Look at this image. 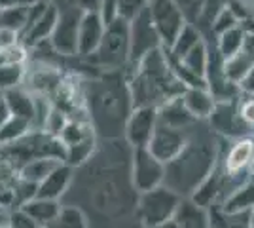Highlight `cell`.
<instances>
[{"mask_svg":"<svg viewBox=\"0 0 254 228\" xmlns=\"http://www.w3.org/2000/svg\"><path fill=\"white\" fill-rule=\"evenodd\" d=\"M247 2H253V0H247Z\"/></svg>","mask_w":254,"mask_h":228,"instance_id":"cell-47","label":"cell"},{"mask_svg":"<svg viewBox=\"0 0 254 228\" xmlns=\"http://www.w3.org/2000/svg\"><path fill=\"white\" fill-rule=\"evenodd\" d=\"M27 63H29V50L23 44L0 50V65H27Z\"/></svg>","mask_w":254,"mask_h":228,"instance_id":"cell-35","label":"cell"},{"mask_svg":"<svg viewBox=\"0 0 254 228\" xmlns=\"http://www.w3.org/2000/svg\"><path fill=\"white\" fill-rule=\"evenodd\" d=\"M201 40H205L203 34L199 33L195 27L186 25V27L180 31V34L177 36V40L173 42V46H171L169 50H165V48H163V50H165L173 59H182L184 55L190 52L191 48H195Z\"/></svg>","mask_w":254,"mask_h":228,"instance_id":"cell-28","label":"cell"},{"mask_svg":"<svg viewBox=\"0 0 254 228\" xmlns=\"http://www.w3.org/2000/svg\"><path fill=\"white\" fill-rule=\"evenodd\" d=\"M148 13L152 25L158 33L161 46L169 50L173 42L177 40L180 31L188 25L179 4L175 0H150L148 2Z\"/></svg>","mask_w":254,"mask_h":228,"instance_id":"cell-8","label":"cell"},{"mask_svg":"<svg viewBox=\"0 0 254 228\" xmlns=\"http://www.w3.org/2000/svg\"><path fill=\"white\" fill-rule=\"evenodd\" d=\"M207 211L211 228H251V213H228L220 206H212Z\"/></svg>","mask_w":254,"mask_h":228,"instance_id":"cell-26","label":"cell"},{"mask_svg":"<svg viewBox=\"0 0 254 228\" xmlns=\"http://www.w3.org/2000/svg\"><path fill=\"white\" fill-rule=\"evenodd\" d=\"M237 25H239L237 15H235L232 11V8L226 4L222 10H220V13L214 17V21H212V25H211V40H214L216 36H220V34H224L226 31L233 29V27H237Z\"/></svg>","mask_w":254,"mask_h":228,"instance_id":"cell-33","label":"cell"},{"mask_svg":"<svg viewBox=\"0 0 254 228\" xmlns=\"http://www.w3.org/2000/svg\"><path fill=\"white\" fill-rule=\"evenodd\" d=\"M36 2H40V0H0V8H10V6H25V8H31Z\"/></svg>","mask_w":254,"mask_h":228,"instance_id":"cell-41","label":"cell"},{"mask_svg":"<svg viewBox=\"0 0 254 228\" xmlns=\"http://www.w3.org/2000/svg\"><path fill=\"white\" fill-rule=\"evenodd\" d=\"M27 65H0V93L23 86Z\"/></svg>","mask_w":254,"mask_h":228,"instance_id":"cell-32","label":"cell"},{"mask_svg":"<svg viewBox=\"0 0 254 228\" xmlns=\"http://www.w3.org/2000/svg\"><path fill=\"white\" fill-rule=\"evenodd\" d=\"M188 25L195 27L205 40H211V25L228 0H175Z\"/></svg>","mask_w":254,"mask_h":228,"instance_id":"cell-13","label":"cell"},{"mask_svg":"<svg viewBox=\"0 0 254 228\" xmlns=\"http://www.w3.org/2000/svg\"><path fill=\"white\" fill-rule=\"evenodd\" d=\"M253 6H254V0H253Z\"/></svg>","mask_w":254,"mask_h":228,"instance_id":"cell-48","label":"cell"},{"mask_svg":"<svg viewBox=\"0 0 254 228\" xmlns=\"http://www.w3.org/2000/svg\"><path fill=\"white\" fill-rule=\"evenodd\" d=\"M70 4L82 13H101L103 0H70Z\"/></svg>","mask_w":254,"mask_h":228,"instance_id":"cell-38","label":"cell"},{"mask_svg":"<svg viewBox=\"0 0 254 228\" xmlns=\"http://www.w3.org/2000/svg\"><path fill=\"white\" fill-rule=\"evenodd\" d=\"M131 152L124 139L99 141L93 156L74 167L70 188L61 204L80 209L89 228H140Z\"/></svg>","mask_w":254,"mask_h":228,"instance_id":"cell-1","label":"cell"},{"mask_svg":"<svg viewBox=\"0 0 254 228\" xmlns=\"http://www.w3.org/2000/svg\"><path fill=\"white\" fill-rule=\"evenodd\" d=\"M8 228H40V227L27 213H23L21 209H13V211H10V217H8Z\"/></svg>","mask_w":254,"mask_h":228,"instance_id":"cell-37","label":"cell"},{"mask_svg":"<svg viewBox=\"0 0 254 228\" xmlns=\"http://www.w3.org/2000/svg\"><path fill=\"white\" fill-rule=\"evenodd\" d=\"M127 82L135 107L161 109L169 101L180 97L186 89L173 73L163 48L148 54L137 67L129 69Z\"/></svg>","mask_w":254,"mask_h":228,"instance_id":"cell-4","label":"cell"},{"mask_svg":"<svg viewBox=\"0 0 254 228\" xmlns=\"http://www.w3.org/2000/svg\"><path fill=\"white\" fill-rule=\"evenodd\" d=\"M253 156L254 135L253 137H241V139H235V141H224L222 139V149H220L218 163L222 165V169L226 173H245V171H249Z\"/></svg>","mask_w":254,"mask_h":228,"instance_id":"cell-16","label":"cell"},{"mask_svg":"<svg viewBox=\"0 0 254 228\" xmlns=\"http://www.w3.org/2000/svg\"><path fill=\"white\" fill-rule=\"evenodd\" d=\"M19 42V34L10 31V29H2L0 27V50H6V48H11Z\"/></svg>","mask_w":254,"mask_h":228,"instance_id":"cell-39","label":"cell"},{"mask_svg":"<svg viewBox=\"0 0 254 228\" xmlns=\"http://www.w3.org/2000/svg\"><path fill=\"white\" fill-rule=\"evenodd\" d=\"M245 34L247 33H245L243 27L237 25V27H233V29H230V31H226L224 34L214 38V48H216V52L220 54L222 59H228V57H232V55H235L241 50Z\"/></svg>","mask_w":254,"mask_h":228,"instance_id":"cell-29","label":"cell"},{"mask_svg":"<svg viewBox=\"0 0 254 228\" xmlns=\"http://www.w3.org/2000/svg\"><path fill=\"white\" fill-rule=\"evenodd\" d=\"M180 99L191 118L199 122H207L216 105V99L212 97V93L207 87H186Z\"/></svg>","mask_w":254,"mask_h":228,"instance_id":"cell-19","label":"cell"},{"mask_svg":"<svg viewBox=\"0 0 254 228\" xmlns=\"http://www.w3.org/2000/svg\"><path fill=\"white\" fill-rule=\"evenodd\" d=\"M19 209H21L23 213H27L40 228H46L59 217V213L63 209V204L57 202V200H46V198H36L34 196L29 202H25Z\"/></svg>","mask_w":254,"mask_h":228,"instance_id":"cell-20","label":"cell"},{"mask_svg":"<svg viewBox=\"0 0 254 228\" xmlns=\"http://www.w3.org/2000/svg\"><path fill=\"white\" fill-rule=\"evenodd\" d=\"M146 228H177L175 221H169V223H161V225H156V227H146Z\"/></svg>","mask_w":254,"mask_h":228,"instance_id":"cell-43","label":"cell"},{"mask_svg":"<svg viewBox=\"0 0 254 228\" xmlns=\"http://www.w3.org/2000/svg\"><path fill=\"white\" fill-rule=\"evenodd\" d=\"M249 171H251V177L254 179V156H253V160H251V165H249Z\"/></svg>","mask_w":254,"mask_h":228,"instance_id":"cell-44","label":"cell"},{"mask_svg":"<svg viewBox=\"0 0 254 228\" xmlns=\"http://www.w3.org/2000/svg\"><path fill=\"white\" fill-rule=\"evenodd\" d=\"M131 179L137 192H146L156 186L163 185L165 179V163L159 162L158 158L148 149H133L131 152Z\"/></svg>","mask_w":254,"mask_h":228,"instance_id":"cell-12","label":"cell"},{"mask_svg":"<svg viewBox=\"0 0 254 228\" xmlns=\"http://www.w3.org/2000/svg\"><path fill=\"white\" fill-rule=\"evenodd\" d=\"M72 177H74V167L61 162L40 185L36 186V198H46V200L61 202L64 194L68 192V188H70Z\"/></svg>","mask_w":254,"mask_h":228,"instance_id":"cell-18","label":"cell"},{"mask_svg":"<svg viewBox=\"0 0 254 228\" xmlns=\"http://www.w3.org/2000/svg\"><path fill=\"white\" fill-rule=\"evenodd\" d=\"M239 99V97H237ZM237 99L232 101H218L212 109L211 116L207 120V126L224 141H235L241 137H253L254 130L245 124L239 116Z\"/></svg>","mask_w":254,"mask_h":228,"instance_id":"cell-9","label":"cell"},{"mask_svg":"<svg viewBox=\"0 0 254 228\" xmlns=\"http://www.w3.org/2000/svg\"><path fill=\"white\" fill-rule=\"evenodd\" d=\"M239 89L243 95H249V97H254V69L249 73V76L245 78L243 82L239 84Z\"/></svg>","mask_w":254,"mask_h":228,"instance_id":"cell-40","label":"cell"},{"mask_svg":"<svg viewBox=\"0 0 254 228\" xmlns=\"http://www.w3.org/2000/svg\"><path fill=\"white\" fill-rule=\"evenodd\" d=\"M0 101H2V93H0Z\"/></svg>","mask_w":254,"mask_h":228,"instance_id":"cell-46","label":"cell"},{"mask_svg":"<svg viewBox=\"0 0 254 228\" xmlns=\"http://www.w3.org/2000/svg\"><path fill=\"white\" fill-rule=\"evenodd\" d=\"M2 99H4L11 116L27 120L32 126V122H34V95L31 91H27L23 86L13 87V89H8L2 93Z\"/></svg>","mask_w":254,"mask_h":228,"instance_id":"cell-21","label":"cell"},{"mask_svg":"<svg viewBox=\"0 0 254 228\" xmlns=\"http://www.w3.org/2000/svg\"><path fill=\"white\" fill-rule=\"evenodd\" d=\"M29 10L31 8H25V6L0 8V27L21 34V31L27 25V19H29Z\"/></svg>","mask_w":254,"mask_h":228,"instance_id":"cell-30","label":"cell"},{"mask_svg":"<svg viewBox=\"0 0 254 228\" xmlns=\"http://www.w3.org/2000/svg\"><path fill=\"white\" fill-rule=\"evenodd\" d=\"M237 107H239V116L243 120L249 128L254 130V97H249V95H239L237 99Z\"/></svg>","mask_w":254,"mask_h":228,"instance_id":"cell-36","label":"cell"},{"mask_svg":"<svg viewBox=\"0 0 254 228\" xmlns=\"http://www.w3.org/2000/svg\"><path fill=\"white\" fill-rule=\"evenodd\" d=\"M48 4H53V6H57V8H61L64 4H70V0H46Z\"/></svg>","mask_w":254,"mask_h":228,"instance_id":"cell-42","label":"cell"},{"mask_svg":"<svg viewBox=\"0 0 254 228\" xmlns=\"http://www.w3.org/2000/svg\"><path fill=\"white\" fill-rule=\"evenodd\" d=\"M190 128L188 130H180V128H171V126L158 124V128H156L154 135H152V141H150V145L146 149L158 158L159 162L169 163L184 149V145L188 141V131H190Z\"/></svg>","mask_w":254,"mask_h":228,"instance_id":"cell-15","label":"cell"},{"mask_svg":"<svg viewBox=\"0 0 254 228\" xmlns=\"http://www.w3.org/2000/svg\"><path fill=\"white\" fill-rule=\"evenodd\" d=\"M82 61V59H80ZM93 73L106 71H126L129 69V21L116 17L106 25L103 40L95 50L82 61Z\"/></svg>","mask_w":254,"mask_h":228,"instance_id":"cell-5","label":"cell"},{"mask_svg":"<svg viewBox=\"0 0 254 228\" xmlns=\"http://www.w3.org/2000/svg\"><path fill=\"white\" fill-rule=\"evenodd\" d=\"M156 128H158V109L135 107L126 124L124 141L131 149H146L152 141Z\"/></svg>","mask_w":254,"mask_h":228,"instance_id":"cell-14","label":"cell"},{"mask_svg":"<svg viewBox=\"0 0 254 228\" xmlns=\"http://www.w3.org/2000/svg\"><path fill=\"white\" fill-rule=\"evenodd\" d=\"M251 228H254V209L251 211Z\"/></svg>","mask_w":254,"mask_h":228,"instance_id":"cell-45","label":"cell"},{"mask_svg":"<svg viewBox=\"0 0 254 228\" xmlns=\"http://www.w3.org/2000/svg\"><path fill=\"white\" fill-rule=\"evenodd\" d=\"M57 15H59V8L57 6L48 4L46 0L36 2L29 10V19H27L25 29L19 34V42L27 50H31V48H34V46H38V44L42 42H48L53 33V29H55Z\"/></svg>","mask_w":254,"mask_h":228,"instance_id":"cell-11","label":"cell"},{"mask_svg":"<svg viewBox=\"0 0 254 228\" xmlns=\"http://www.w3.org/2000/svg\"><path fill=\"white\" fill-rule=\"evenodd\" d=\"M180 202L182 198L165 185L140 192L137 200V219L140 228L173 221L179 211Z\"/></svg>","mask_w":254,"mask_h":228,"instance_id":"cell-6","label":"cell"},{"mask_svg":"<svg viewBox=\"0 0 254 228\" xmlns=\"http://www.w3.org/2000/svg\"><path fill=\"white\" fill-rule=\"evenodd\" d=\"M222 139L214 135L207 122H195L188 131V141L180 154L165 163L163 185L180 198H190L220 158Z\"/></svg>","mask_w":254,"mask_h":228,"instance_id":"cell-3","label":"cell"},{"mask_svg":"<svg viewBox=\"0 0 254 228\" xmlns=\"http://www.w3.org/2000/svg\"><path fill=\"white\" fill-rule=\"evenodd\" d=\"M150 0H118L116 6V17L131 21L135 19L140 11H144L148 8Z\"/></svg>","mask_w":254,"mask_h":228,"instance_id":"cell-34","label":"cell"},{"mask_svg":"<svg viewBox=\"0 0 254 228\" xmlns=\"http://www.w3.org/2000/svg\"><path fill=\"white\" fill-rule=\"evenodd\" d=\"M106 31V23L101 13H84L78 29V59H87L95 54Z\"/></svg>","mask_w":254,"mask_h":228,"instance_id":"cell-17","label":"cell"},{"mask_svg":"<svg viewBox=\"0 0 254 228\" xmlns=\"http://www.w3.org/2000/svg\"><path fill=\"white\" fill-rule=\"evenodd\" d=\"M61 162L63 160H59V158H36V160H31L29 163H25L17 173H19L21 181L38 186Z\"/></svg>","mask_w":254,"mask_h":228,"instance_id":"cell-24","label":"cell"},{"mask_svg":"<svg viewBox=\"0 0 254 228\" xmlns=\"http://www.w3.org/2000/svg\"><path fill=\"white\" fill-rule=\"evenodd\" d=\"M216 206L228 213H251L254 209V179H249L245 185L235 188Z\"/></svg>","mask_w":254,"mask_h":228,"instance_id":"cell-23","label":"cell"},{"mask_svg":"<svg viewBox=\"0 0 254 228\" xmlns=\"http://www.w3.org/2000/svg\"><path fill=\"white\" fill-rule=\"evenodd\" d=\"M82 101L85 118L99 141L124 139L127 120L135 109L126 71L84 75Z\"/></svg>","mask_w":254,"mask_h":228,"instance_id":"cell-2","label":"cell"},{"mask_svg":"<svg viewBox=\"0 0 254 228\" xmlns=\"http://www.w3.org/2000/svg\"><path fill=\"white\" fill-rule=\"evenodd\" d=\"M177 228H211L209 227V211L205 207L193 204L190 198H182L179 211L175 215Z\"/></svg>","mask_w":254,"mask_h":228,"instance_id":"cell-22","label":"cell"},{"mask_svg":"<svg viewBox=\"0 0 254 228\" xmlns=\"http://www.w3.org/2000/svg\"><path fill=\"white\" fill-rule=\"evenodd\" d=\"M46 228H89V225H87V219L84 217V213L80 209L70 206H63L59 217Z\"/></svg>","mask_w":254,"mask_h":228,"instance_id":"cell-31","label":"cell"},{"mask_svg":"<svg viewBox=\"0 0 254 228\" xmlns=\"http://www.w3.org/2000/svg\"><path fill=\"white\" fill-rule=\"evenodd\" d=\"M253 69H254V59L251 55L245 54L243 50H239L235 55L224 59V75L235 86H239Z\"/></svg>","mask_w":254,"mask_h":228,"instance_id":"cell-25","label":"cell"},{"mask_svg":"<svg viewBox=\"0 0 254 228\" xmlns=\"http://www.w3.org/2000/svg\"><path fill=\"white\" fill-rule=\"evenodd\" d=\"M161 48H163L161 40L152 25L148 8H146L135 19L129 21V69L137 67L146 55Z\"/></svg>","mask_w":254,"mask_h":228,"instance_id":"cell-10","label":"cell"},{"mask_svg":"<svg viewBox=\"0 0 254 228\" xmlns=\"http://www.w3.org/2000/svg\"><path fill=\"white\" fill-rule=\"evenodd\" d=\"M82 15L84 13L72 4H64L59 8L55 29L50 36V44L64 59L78 57V29H80Z\"/></svg>","mask_w":254,"mask_h":228,"instance_id":"cell-7","label":"cell"},{"mask_svg":"<svg viewBox=\"0 0 254 228\" xmlns=\"http://www.w3.org/2000/svg\"><path fill=\"white\" fill-rule=\"evenodd\" d=\"M177 61H179L186 71H190L191 75L199 76V78H205L207 65H209V44H207V40H201L195 48H191L190 52L184 55L182 59H177Z\"/></svg>","mask_w":254,"mask_h":228,"instance_id":"cell-27","label":"cell"}]
</instances>
